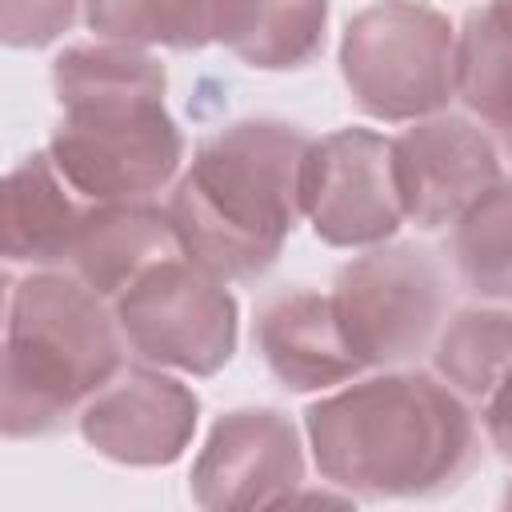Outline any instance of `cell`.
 Instances as JSON below:
<instances>
[{
	"label": "cell",
	"instance_id": "1",
	"mask_svg": "<svg viewBox=\"0 0 512 512\" xmlns=\"http://www.w3.org/2000/svg\"><path fill=\"white\" fill-rule=\"evenodd\" d=\"M316 472L360 500L460 488L480 456L472 408L428 372H380L304 408Z\"/></svg>",
	"mask_w": 512,
	"mask_h": 512
},
{
	"label": "cell",
	"instance_id": "2",
	"mask_svg": "<svg viewBox=\"0 0 512 512\" xmlns=\"http://www.w3.org/2000/svg\"><path fill=\"white\" fill-rule=\"evenodd\" d=\"M164 64L136 44H76L52 60L60 104L48 152L92 204L164 192L184 160V136L164 104Z\"/></svg>",
	"mask_w": 512,
	"mask_h": 512
},
{
	"label": "cell",
	"instance_id": "3",
	"mask_svg": "<svg viewBox=\"0 0 512 512\" xmlns=\"http://www.w3.org/2000/svg\"><path fill=\"white\" fill-rule=\"evenodd\" d=\"M308 148L284 120H236L208 136L168 196L180 252L220 280L268 272L304 216Z\"/></svg>",
	"mask_w": 512,
	"mask_h": 512
},
{
	"label": "cell",
	"instance_id": "4",
	"mask_svg": "<svg viewBox=\"0 0 512 512\" xmlns=\"http://www.w3.org/2000/svg\"><path fill=\"white\" fill-rule=\"evenodd\" d=\"M124 332L108 300L80 276L36 268L4 284V392L8 440L56 432L124 368Z\"/></svg>",
	"mask_w": 512,
	"mask_h": 512
},
{
	"label": "cell",
	"instance_id": "5",
	"mask_svg": "<svg viewBox=\"0 0 512 512\" xmlns=\"http://www.w3.org/2000/svg\"><path fill=\"white\" fill-rule=\"evenodd\" d=\"M452 20L424 0H376L340 36V76L360 112L384 124L436 116L456 96Z\"/></svg>",
	"mask_w": 512,
	"mask_h": 512
},
{
	"label": "cell",
	"instance_id": "6",
	"mask_svg": "<svg viewBox=\"0 0 512 512\" xmlns=\"http://www.w3.org/2000/svg\"><path fill=\"white\" fill-rule=\"evenodd\" d=\"M132 356L184 376H216L236 352V296L184 252L152 264L112 300Z\"/></svg>",
	"mask_w": 512,
	"mask_h": 512
},
{
	"label": "cell",
	"instance_id": "7",
	"mask_svg": "<svg viewBox=\"0 0 512 512\" xmlns=\"http://www.w3.org/2000/svg\"><path fill=\"white\" fill-rule=\"evenodd\" d=\"M328 296L360 368H400L436 344L444 272L416 244H376L336 272Z\"/></svg>",
	"mask_w": 512,
	"mask_h": 512
},
{
	"label": "cell",
	"instance_id": "8",
	"mask_svg": "<svg viewBox=\"0 0 512 512\" xmlns=\"http://www.w3.org/2000/svg\"><path fill=\"white\" fill-rule=\"evenodd\" d=\"M300 200L312 232L332 248H376L392 240L404 220L392 140L372 128H340L312 140Z\"/></svg>",
	"mask_w": 512,
	"mask_h": 512
},
{
	"label": "cell",
	"instance_id": "9",
	"mask_svg": "<svg viewBox=\"0 0 512 512\" xmlns=\"http://www.w3.org/2000/svg\"><path fill=\"white\" fill-rule=\"evenodd\" d=\"M304 484V444L296 424L276 408L224 412L188 476L200 508H272L296 500Z\"/></svg>",
	"mask_w": 512,
	"mask_h": 512
},
{
	"label": "cell",
	"instance_id": "10",
	"mask_svg": "<svg viewBox=\"0 0 512 512\" xmlns=\"http://www.w3.org/2000/svg\"><path fill=\"white\" fill-rule=\"evenodd\" d=\"M392 168L404 220L424 232L456 224L496 180V140L468 116H424L392 140Z\"/></svg>",
	"mask_w": 512,
	"mask_h": 512
},
{
	"label": "cell",
	"instance_id": "11",
	"mask_svg": "<svg viewBox=\"0 0 512 512\" xmlns=\"http://www.w3.org/2000/svg\"><path fill=\"white\" fill-rule=\"evenodd\" d=\"M196 420L200 396L184 380L140 360L132 368H120L80 408V436L88 448L116 464L160 468L184 456Z\"/></svg>",
	"mask_w": 512,
	"mask_h": 512
},
{
	"label": "cell",
	"instance_id": "12",
	"mask_svg": "<svg viewBox=\"0 0 512 512\" xmlns=\"http://www.w3.org/2000/svg\"><path fill=\"white\" fill-rule=\"evenodd\" d=\"M256 348L292 392H324L364 372L340 332L332 296L312 288H292L260 304Z\"/></svg>",
	"mask_w": 512,
	"mask_h": 512
},
{
	"label": "cell",
	"instance_id": "13",
	"mask_svg": "<svg viewBox=\"0 0 512 512\" xmlns=\"http://www.w3.org/2000/svg\"><path fill=\"white\" fill-rule=\"evenodd\" d=\"M92 208L96 204L68 184L48 148L24 156L4 180V260L32 268H64Z\"/></svg>",
	"mask_w": 512,
	"mask_h": 512
},
{
	"label": "cell",
	"instance_id": "14",
	"mask_svg": "<svg viewBox=\"0 0 512 512\" xmlns=\"http://www.w3.org/2000/svg\"><path fill=\"white\" fill-rule=\"evenodd\" d=\"M180 256L176 228L168 208L148 200L128 204H96L68 252V272L80 276L104 300H116L132 280H140L152 264Z\"/></svg>",
	"mask_w": 512,
	"mask_h": 512
},
{
	"label": "cell",
	"instance_id": "15",
	"mask_svg": "<svg viewBox=\"0 0 512 512\" xmlns=\"http://www.w3.org/2000/svg\"><path fill=\"white\" fill-rule=\"evenodd\" d=\"M328 0H216L212 40L260 72L304 68L324 48Z\"/></svg>",
	"mask_w": 512,
	"mask_h": 512
},
{
	"label": "cell",
	"instance_id": "16",
	"mask_svg": "<svg viewBox=\"0 0 512 512\" xmlns=\"http://www.w3.org/2000/svg\"><path fill=\"white\" fill-rule=\"evenodd\" d=\"M432 368L468 408H480L512 372V312L492 304L460 308L436 332Z\"/></svg>",
	"mask_w": 512,
	"mask_h": 512
},
{
	"label": "cell",
	"instance_id": "17",
	"mask_svg": "<svg viewBox=\"0 0 512 512\" xmlns=\"http://www.w3.org/2000/svg\"><path fill=\"white\" fill-rule=\"evenodd\" d=\"M456 96L512 152V20L476 8L456 40Z\"/></svg>",
	"mask_w": 512,
	"mask_h": 512
},
{
	"label": "cell",
	"instance_id": "18",
	"mask_svg": "<svg viewBox=\"0 0 512 512\" xmlns=\"http://www.w3.org/2000/svg\"><path fill=\"white\" fill-rule=\"evenodd\" d=\"M212 4L216 0H84V24L116 44L196 52L212 40Z\"/></svg>",
	"mask_w": 512,
	"mask_h": 512
},
{
	"label": "cell",
	"instance_id": "19",
	"mask_svg": "<svg viewBox=\"0 0 512 512\" xmlns=\"http://www.w3.org/2000/svg\"><path fill=\"white\" fill-rule=\"evenodd\" d=\"M452 260L484 300H512V180H496L456 224Z\"/></svg>",
	"mask_w": 512,
	"mask_h": 512
},
{
	"label": "cell",
	"instance_id": "20",
	"mask_svg": "<svg viewBox=\"0 0 512 512\" xmlns=\"http://www.w3.org/2000/svg\"><path fill=\"white\" fill-rule=\"evenodd\" d=\"M84 0H4L0 36L8 48H44L60 40Z\"/></svg>",
	"mask_w": 512,
	"mask_h": 512
},
{
	"label": "cell",
	"instance_id": "21",
	"mask_svg": "<svg viewBox=\"0 0 512 512\" xmlns=\"http://www.w3.org/2000/svg\"><path fill=\"white\" fill-rule=\"evenodd\" d=\"M480 424H484V436L488 444L496 448L500 460L512 464V372L496 384V392L480 404Z\"/></svg>",
	"mask_w": 512,
	"mask_h": 512
},
{
	"label": "cell",
	"instance_id": "22",
	"mask_svg": "<svg viewBox=\"0 0 512 512\" xmlns=\"http://www.w3.org/2000/svg\"><path fill=\"white\" fill-rule=\"evenodd\" d=\"M488 8H492V12H500V16H508V20H512V0H488Z\"/></svg>",
	"mask_w": 512,
	"mask_h": 512
},
{
	"label": "cell",
	"instance_id": "23",
	"mask_svg": "<svg viewBox=\"0 0 512 512\" xmlns=\"http://www.w3.org/2000/svg\"><path fill=\"white\" fill-rule=\"evenodd\" d=\"M504 504H512V484H508V492H504Z\"/></svg>",
	"mask_w": 512,
	"mask_h": 512
}]
</instances>
